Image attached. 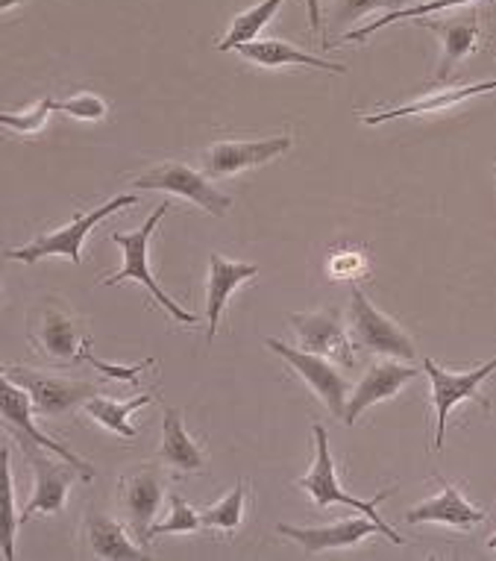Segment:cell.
I'll use <instances>...</instances> for the list:
<instances>
[{
    "label": "cell",
    "mask_w": 496,
    "mask_h": 561,
    "mask_svg": "<svg viewBox=\"0 0 496 561\" xmlns=\"http://www.w3.org/2000/svg\"><path fill=\"white\" fill-rule=\"evenodd\" d=\"M0 405H3V426L10 430L15 438H19V447L21 450H30V447H42V450L54 453L59 459L71 461L77 468L83 470L89 482L94 479V468L89 461H83L77 456L74 450H68L65 444L54 442V438H47L36 424H33V397H30L27 388L15 386L12 379L3 377V386H0Z\"/></svg>",
    "instance_id": "obj_8"
},
{
    "label": "cell",
    "mask_w": 496,
    "mask_h": 561,
    "mask_svg": "<svg viewBox=\"0 0 496 561\" xmlns=\"http://www.w3.org/2000/svg\"><path fill=\"white\" fill-rule=\"evenodd\" d=\"M244 497H247V482L241 479L239 485L232 488L221 503H215L211 508H203L200 520L206 529H221V533L232 535L244 520Z\"/></svg>",
    "instance_id": "obj_26"
},
{
    "label": "cell",
    "mask_w": 496,
    "mask_h": 561,
    "mask_svg": "<svg viewBox=\"0 0 496 561\" xmlns=\"http://www.w3.org/2000/svg\"><path fill=\"white\" fill-rule=\"evenodd\" d=\"M27 459L33 465V494H30L27 506L21 512V524L30 520L33 515H59L68 500V491L77 479L89 482L83 470L71 465V461H50L47 456L27 450Z\"/></svg>",
    "instance_id": "obj_12"
},
{
    "label": "cell",
    "mask_w": 496,
    "mask_h": 561,
    "mask_svg": "<svg viewBox=\"0 0 496 561\" xmlns=\"http://www.w3.org/2000/svg\"><path fill=\"white\" fill-rule=\"evenodd\" d=\"M414 377H417V370L405 368V365H396V362L373 365V368L359 379V386L353 388V394H349L347 400V412H344V424L347 426L356 424L365 409L396 397Z\"/></svg>",
    "instance_id": "obj_18"
},
{
    "label": "cell",
    "mask_w": 496,
    "mask_h": 561,
    "mask_svg": "<svg viewBox=\"0 0 496 561\" xmlns=\"http://www.w3.org/2000/svg\"><path fill=\"white\" fill-rule=\"evenodd\" d=\"M464 3H476V0H429V3H414V7H400V10L388 12L385 19H379L377 24H368V27L359 30H349L347 42H359V38H368L370 33H377V30L388 27V24H394V21H408V19H426V15H435V12L452 10V7H464Z\"/></svg>",
    "instance_id": "obj_28"
},
{
    "label": "cell",
    "mask_w": 496,
    "mask_h": 561,
    "mask_svg": "<svg viewBox=\"0 0 496 561\" xmlns=\"http://www.w3.org/2000/svg\"><path fill=\"white\" fill-rule=\"evenodd\" d=\"M165 500V479L159 468H138L120 479L118 503L127 520L129 533L136 535V541L145 547L150 541V529L157 520V512Z\"/></svg>",
    "instance_id": "obj_10"
},
{
    "label": "cell",
    "mask_w": 496,
    "mask_h": 561,
    "mask_svg": "<svg viewBox=\"0 0 496 561\" xmlns=\"http://www.w3.org/2000/svg\"><path fill=\"white\" fill-rule=\"evenodd\" d=\"M239 54L253 65L262 68H282V65H305V68H318V71H330V75H347V65L330 62L321 56H312L300 50V47L279 42V38H253L247 45L239 47Z\"/></svg>",
    "instance_id": "obj_20"
},
{
    "label": "cell",
    "mask_w": 496,
    "mask_h": 561,
    "mask_svg": "<svg viewBox=\"0 0 496 561\" xmlns=\"http://www.w3.org/2000/svg\"><path fill=\"white\" fill-rule=\"evenodd\" d=\"M276 533L286 535L291 541H297L303 547L309 556L323 550H344V547H356L361 543L368 535L382 533L379 524H373L368 515L361 517H347V520H335V524L326 526H288L279 524Z\"/></svg>",
    "instance_id": "obj_16"
},
{
    "label": "cell",
    "mask_w": 496,
    "mask_h": 561,
    "mask_svg": "<svg viewBox=\"0 0 496 561\" xmlns=\"http://www.w3.org/2000/svg\"><path fill=\"white\" fill-rule=\"evenodd\" d=\"M0 470H3V526H0V552L3 559H15V533H19L21 517L15 515V479L10 468V450L0 453Z\"/></svg>",
    "instance_id": "obj_27"
},
{
    "label": "cell",
    "mask_w": 496,
    "mask_h": 561,
    "mask_svg": "<svg viewBox=\"0 0 496 561\" xmlns=\"http://www.w3.org/2000/svg\"><path fill=\"white\" fill-rule=\"evenodd\" d=\"M305 7H309V21H312V33H318L323 24L321 19V0H305Z\"/></svg>",
    "instance_id": "obj_34"
},
{
    "label": "cell",
    "mask_w": 496,
    "mask_h": 561,
    "mask_svg": "<svg viewBox=\"0 0 496 561\" xmlns=\"http://www.w3.org/2000/svg\"><path fill=\"white\" fill-rule=\"evenodd\" d=\"M54 110V98H42V101L27 112H0V124L15 133H38L47 124V115Z\"/></svg>",
    "instance_id": "obj_31"
},
{
    "label": "cell",
    "mask_w": 496,
    "mask_h": 561,
    "mask_svg": "<svg viewBox=\"0 0 496 561\" xmlns=\"http://www.w3.org/2000/svg\"><path fill=\"white\" fill-rule=\"evenodd\" d=\"M265 344L274 350L276 356H282L300 374V379H305V386L321 397L335 417L344 421V412H347V379L341 377V370L326 356H318V353H309V350L288 347V344L276 339H265Z\"/></svg>",
    "instance_id": "obj_11"
},
{
    "label": "cell",
    "mask_w": 496,
    "mask_h": 561,
    "mask_svg": "<svg viewBox=\"0 0 496 561\" xmlns=\"http://www.w3.org/2000/svg\"><path fill=\"white\" fill-rule=\"evenodd\" d=\"M496 92V80L491 83H476V85H452V89H438V92L426 94L420 101L405 103V106H396V110L388 112H373V115H365V124L368 127H377V124H385V121L408 118V115H432V112H443L455 106V103L468 101V98H476V94Z\"/></svg>",
    "instance_id": "obj_22"
},
{
    "label": "cell",
    "mask_w": 496,
    "mask_h": 561,
    "mask_svg": "<svg viewBox=\"0 0 496 561\" xmlns=\"http://www.w3.org/2000/svg\"><path fill=\"white\" fill-rule=\"evenodd\" d=\"M423 370L432 382V409H435V450H443V433H447V417L459 403L464 400H473L485 412H491V400H487L478 386L485 382L487 377L496 374V356L487 365H478L476 370H468V374H452L447 368H438L432 359L423 362Z\"/></svg>",
    "instance_id": "obj_6"
},
{
    "label": "cell",
    "mask_w": 496,
    "mask_h": 561,
    "mask_svg": "<svg viewBox=\"0 0 496 561\" xmlns=\"http://www.w3.org/2000/svg\"><path fill=\"white\" fill-rule=\"evenodd\" d=\"M19 3H21V0H0V10H3V12H10L12 7H19Z\"/></svg>",
    "instance_id": "obj_35"
},
{
    "label": "cell",
    "mask_w": 496,
    "mask_h": 561,
    "mask_svg": "<svg viewBox=\"0 0 496 561\" xmlns=\"http://www.w3.org/2000/svg\"><path fill=\"white\" fill-rule=\"evenodd\" d=\"M347 321L359 347L370 350V353H382V356H396V359L405 362H412L417 356L408 332L400 323L391 321L388 314L379 312L359 286H353V291H349Z\"/></svg>",
    "instance_id": "obj_5"
},
{
    "label": "cell",
    "mask_w": 496,
    "mask_h": 561,
    "mask_svg": "<svg viewBox=\"0 0 496 561\" xmlns=\"http://www.w3.org/2000/svg\"><path fill=\"white\" fill-rule=\"evenodd\" d=\"M3 377L12 379L15 386L27 388L30 397H33V409L38 414H47V417L71 412L74 405H83L89 397L97 394V386L89 379H68L33 368H10Z\"/></svg>",
    "instance_id": "obj_9"
},
{
    "label": "cell",
    "mask_w": 496,
    "mask_h": 561,
    "mask_svg": "<svg viewBox=\"0 0 496 561\" xmlns=\"http://www.w3.org/2000/svg\"><path fill=\"white\" fill-rule=\"evenodd\" d=\"M282 3H286V0H262V3H256L253 10L235 15L230 24V33H227V38H223V42H218V50H239L241 45L253 42V38L258 36V30L267 27V21L274 19Z\"/></svg>",
    "instance_id": "obj_25"
},
{
    "label": "cell",
    "mask_w": 496,
    "mask_h": 561,
    "mask_svg": "<svg viewBox=\"0 0 496 561\" xmlns=\"http://www.w3.org/2000/svg\"><path fill=\"white\" fill-rule=\"evenodd\" d=\"M127 206H138L136 194H120V197H112L109 203H103L101 209H94L89 215H77L74 221L68 224V227H59L54 232H45V236H38L27 244V248L19 250H7V259H19V262H42L47 256H68L74 265H83V241L89 239V232L103 221V218H109L118 209H127Z\"/></svg>",
    "instance_id": "obj_4"
},
{
    "label": "cell",
    "mask_w": 496,
    "mask_h": 561,
    "mask_svg": "<svg viewBox=\"0 0 496 561\" xmlns=\"http://www.w3.org/2000/svg\"><path fill=\"white\" fill-rule=\"evenodd\" d=\"M288 321H291V327L297 330L300 347L353 368V362L356 359H353V347H349L347 327H344V314H341V309L330 306V309H321V312L288 314Z\"/></svg>",
    "instance_id": "obj_14"
},
{
    "label": "cell",
    "mask_w": 496,
    "mask_h": 561,
    "mask_svg": "<svg viewBox=\"0 0 496 561\" xmlns=\"http://www.w3.org/2000/svg\"><path fill=\"white\" fill-rule=\"evenodd\" d=\"M168 497H171V517H168L165 524H153V529H150V538H157V535L197 533V529L203 526L200 512H194L192 503L180 497V494H168Z\"/></svg>",
    "instance_id": "obj_29"
},
{
    "label": "cell",
    "mask_w": 496,
    "mask_h": 561,
    "mask_svg": "<svg viewBox=\"0 0 496 561\" xmlns=\"http://www.w3.org/2000/svg\"><path fill=\"white\" fill-rule=\"evenodd\" d=\"M286 150H291V136L288 133L262 138V141H218L203 153V168H206V176H211V180H227V176L241 174L247 168L265 165L270 159L282 157Z\"/></svg>",
    "instance_id": "obj_13"
},
{
    "label": "cell",
    "mask_w": 496,
    "mask_h": 561,
    "mask_svg": "<svg viewBox=\"0 0 496 561\" xmlns=\"http://www.w3.org/2000/svg\"><path fill=\"white\" fill-rule=\"evenodd\" d=\"M400 3H408V0H335V10H332V27H344V24H353L361 15H368L373 10H400Z\"/></svg>",
    "instance_id": "obj_30"
},
{
    "label": "cell",
    "mask_w": 496,
    "mask_h": 561,
    "mask_svg": "<svg viewBox=\"0 0 496 561\" xmlns=\"http://www.w3.org/2000/svg\"><path fill=\"white\" fill-rule=\"evenodd\" d=\"M314 444H318V459H314V468L309 470L303 479H297V485L312 494L314 506L326 508L341 503V506L356 508V512H361V515H368L373 524H379V529H382L385 538H391L394 543H403V535L396 533L394 526H388L377 512L379 503H382L385 497H391V488L379 491L377 497H370V500L353 497L349 491H344V488L338 485V479H335V465H332V456H330V435H326V430H323L321 424H314Z\"/></svg>",
    "instance_id": "obj_2"
},
{
    "label": "cell",
    "mask_w": 496,
    "mask_h": 561,
    "mask_svg": "<svg viewBox=\"0 0 496 561\" xmlns=\"http://www.w3.org/2000/svg\"><path fill=\"white\" fill-rule=\"evenodd\" d=\"M365 271H368L365 256H361V253H349V250L335 253L330 262V274L338 276V279H356V276L365 274Z\"/></svg>",
    "instance_id": "obj_33"
},
{
    "label": "cell",
    "mask_w": 496,
    "mask_h": 561,
    "mask_svg": "<svg viewBox=\"0 0 496 561\" xmlns=\"http://www.w3.org/2000/svg\"><path fill=\"white\" fill-rule=\"evenodd\" d=\"M426 30H432L435 36L441 38V65H438V80L447 83L455 71V65L464 62L473 50L478 47V12H455V15H435V19H423Z\"/></svg>",
    "instance_id": "obj_15"
},
{
    "label": "cell",
    "mask_w": 496,
    "mask_h": 561,
    "mask_svg": "<svg viewBox=\"0 0 496 561\" xmlns=\"http://www.w3.org/2000/svg\"><path fill=\"white\" fill-rule=\"evenodd\" d=\"M150 403V394H138L132 400H112V397L94 394L83 403V412L94 417L97 424L106 426L109 433H118L124 438H136V426H129V414Z\"/></svg>",
    "instance_id": "obj_24"
},
{
    "label": "cell",
    "mask_w": 496,
    "mask_h": 561,
    "mask_svg": "<svg viewBox=\"0 0 496 561\" xmlns=\"http://www.w3.org/2000/svg\"><path fill=\"white\" fill-rule=\"evenodd\" d=\"M258 276V265L250 262H235V259H223L221 253L209 256V286H206V341H215L218 335V323H221L223 306L230 304L235 288Z\"/></svg>",
    "instance_id": "obj_19"
},
{
    "label": "cell",
    "mask_w": 496,
    "mask_h": 561,
    "mask_svg": "<svg viewBox=\"0 0 496 561\" xmlns=\"http://www.w3.org/2000/svg\"><path fill=\"white\" fill-rule=\"evenodd\" d=\"M487 547H494V550H496V535H494V538H491V541H487Z\"/></svg>",
    "instance_id": "obj_36"
},
{
    "label": "cell",
    "mask_w": 496,
    "mask_h": 561,
    "mask_svg": "<svg viewBox=\"0 0 496 561\" xmlns=\"http://www.w3.org/2000/svg\"><path fill=\"white\" fill-rule=\"evenodd\" d=\"M85 543H89V552H92L94 559H145V552L129 541V535L124 533V526H120L118 520H112L109 515H103L101 508H89V512H85Z\"/></svg>",
    "instance_id": "obj_21"
},
{
    "label": "cell",
    "mask_w": 496,
    "mask_h": 561,
    "mask_svg": "<svg viewBox=\"0 0 496 561\" xmlns=\"http://www.w3.org/2000/svg\"><path fill=\"white\" fill-rule=\"evenodd\" d=\"M168 213H171V203H162L157 213L150 215L148 221L141 224L136 232H112L109 236L112 244H118V248L124 250V267H120L118 274L101 279V286H118V283H124V279H136V283H141V286L148 288L150 295H153V300H159L162 309H168V314H171L174 321L197 323V314L185 312L183 306L176 304V300H171V297L162 291V286L157 283V276L150 274V262H148L150 236H153V230H157L159 221H162Z\"/></svg>",
    "instance_id": "obj_1"
},
{
    "label": "cell",
    "mask_w": 496,
    "mask_h": 561,
    "mask_svg": "<svg viewBox=\"0 0 496 561\" xmlns=\"http://www.w3.org/2000/svg\"><path fill=\"white\" fill-rule=\"evenodd\" d=\"M438 482H441V491L435 497L423 500L420 506L405 512L408 524H443L452 526V529H473V526L485 520V508L473 506L459 488L447 482L441 473H438Z\"/></svg>",
    "instance_id": "obj_17"
},
{
    "label": "cell",
    "mask_w": 496,
    "mask_h": 561,
    "mask_svg": "<svg viewBox=\"0 0 496 561\" xmlns=\"http://www.w3.org/2000/svg\"><path fill=\"white\" fill-rule=\"evenodd\" d=\"M54 110L56 112H65V115H74V118H83V121H103L106 118V112L109 106L103 103L101 94H74L71 101H54Z\"/></svg>",
    "instance_id": "obj_32"
},
{
    "label": "cell",
    "mask_w": 496,
    "mask_h": 561,
    "mask_svg": "<svg viewBox=\"0 0 496 561\" xmlns=\"http://www.w3.org/2000/svg\"><path fill=\"white\" fill-rule=\"evenodd\" d=\"M92 339L83 332L80 321L71 314V306L47 297L45 304L36 306L30 318V341L33 347L54 365H77L83 362L85 341Z\"/></svg>",
    "instance_id": "obj_3"
},
{
    "label": "cell",
    "mask_w": 496,
    "mask_h": 561,
    "mask_svg": "<svg viewBox=\"0 0 496 561\" xmlns=\"http://www.w3.org/2000/svg\"><path fill=\"white\" fill-rule=\"evenodd\" d=\"M159 456H162L165 465H171L174 470H183V473H197V470L206 468V453L200 450V444L192 442V435L185 433L180 409H165Z\"/></svg>",
    "instance_id": "obj_23"
},
{
    "label": "cell",
    "mask_w": 496,
    "mask_h": 561,
    "mask_svg": "<svg viewBox=\"0 0 496 561\" xmlns=\"http://www.w3.org/2000/svg\"><path fill=\"white\" fill-rule=\"evenodd\" d=\"M132 188L138 192H168L176 194V197H185V201L197 203L200 209H206L215 218H223V215L232 209L230 194L218 192L215 185L206 180V174H197L192 165L185 162H159V165L148 168L145 174L132 180Z\"/></svg>",
    "instance_id": "obj_7"
}]
</instances>
